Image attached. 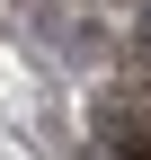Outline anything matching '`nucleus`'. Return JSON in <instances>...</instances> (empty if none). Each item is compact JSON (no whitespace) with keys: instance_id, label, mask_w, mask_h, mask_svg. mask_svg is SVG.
Listing matches in <instances>:
<instances>
[]
</instances>
